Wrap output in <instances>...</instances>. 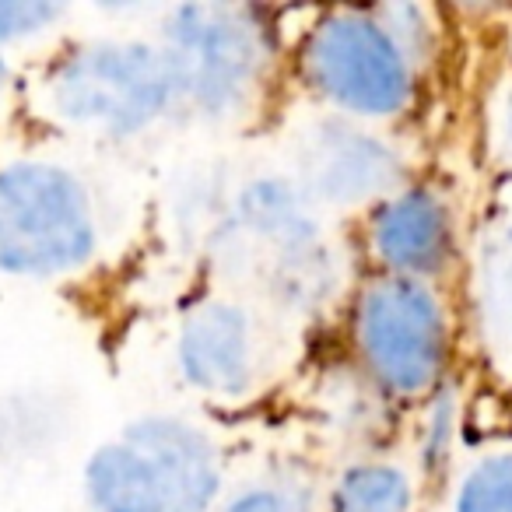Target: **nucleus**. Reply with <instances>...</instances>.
Segmentation results:
<instances>
[{"mask_svg": "<svg viewBox=\"0 0 512 512\" xmlns=\"http://www.w3.org/2000/svg\"><path fill=\"white\" fill-rule=\"evenodd\" d=\"M295 179L309 204L320 207H362L372 200H390L404 179L397 151L383 137L358 127L351 116H309L288 137Z\"/></svg>", "mask_w": 512, "mask_h": 512, "instance_id": "obj_8", "label": "nucleus"}, {"mask_svg": "<svg viewBox=\"0 0 512 512\" xmlns=\"http://www.w3.org/2000/svg\"><path fill=\"white\" fill-rule=\"evenodd\" d=\"M176 372L211 400H242L260 390L271 369V334L253 306L232 295H204L179 316Z\"/></svg>", "mask_w": 512, "mask_h": 512, "instance_id": "obj_9", "label": "nucleus"}, {"mask_svg": "<svg viewBox=\"0 0 512 512\" xmlns=\"http://www.w3.org/2000/svg\"><path fill=\"white\" fill-rule=\"evenodd\" d=\"M64 15V4H50V0H0V50L43 36Z\"/></svg>", "mask_w": 512, "mask_h": 512, "instance_id": "obj_14", "label": "nucleus"}, {"mask_svg": "<svg viewBox=\"0 0 512 512\" xmlns=\"http://www.w3.org/2000/svg\"><path fill=\"white\" fill-rule=\"evenodd\" d=\"M456 512H512V453L484 456L463 477Z\"/></svg>", "mask_w": 512, "mask_h": 512, "instance_id": "obj_13", "label": "nucleus"}, {"mask_svg": "<svg viewBox=\"0 0 512 512\" xmlns=\"http://www.w3.org/2000/svg\"><path fill=\"white\" fill-rule=\"evenodd\" d=\"M330 512H411V481L393 463H355L337 477Z\"/></svg>", "mask_w": 512, "mask_h": 512, "instance_id": "obj_11", "label": "nucleus"}, {"mask_svg": "<svg viewBox=\"0 0 512 512\" xmlns=\"http://www.w3.org/2000/svg\"><path fill=\"white\" fill-rule=\"evenodd\" d=\"M102 249V214L85 176L53 158L0 165V274L50 281L78 274Z\"/></svg>", "mask_w": 512, "mask_h": 512, "instance_id": "obj_5", "label": "nucleus"}, {"mask_svg": "<svg viewBox=\"0 0 512 512\" xmlns=\"http://www.w3.org/2000/svg\"><path fill=\"white\" fill-rule=\"evenodd\" d=\"M505 148L512 155V99H509V109H505Z\"/></svg>", "mask_w": 512, "mask_h": 512, "instance_id": "obj_16", "label": "nucleus"}, {"mask_svg": "<svg viewBox=\"0 0 512 512\" xmlns=\"http://www.w3.org/2000/svg\"><path fill=\"white\" fill-rule=\"evenodd\" d=\"M414 57L383 8L323 15L302 43V74L351 120H386L411 106Z\"/></svg>", "mask_w": 512, "mask_h": 512, "instance_id": "obj_6", "label": "nucleus"}, {"mask_svg": "<svg viewBox=\"0 0 512 512\" xmlns=\"http://www.w3.org/2000/svg\"><path fill=\"white\" fill-rule=\"evenodd\" d=\"M11 88V60L4 57V50H0V95Z\"/></svg>", "mask_w": 512, "mask_h": 512, "instance_id": "obj_15", "label": "nucleus"}, {"mask_svg": "<svg viewBox=\"0 0 512 512\" xmlns=\"http://www.w3.org/2000/svg\"><path fill=\"white\" fill-rule=\"evenodd\" d=\"M355 344L369 376L397 397L425 393L446 358V320L425 281L379 278L355 309Z\"/></svg>", "mask_w": 512, "mask_h": 512, "instance_id": "obj_7", "label": "nucleus"}, {"mask_svg": "<svg viewBox=\"0 0 512 512\" xmlns=\"http://www.w3.org/2000/svg\"><path fill=\"white\" fill-rule=\"evenodd\" d=\"M43 102L60 127L99 141H134L183 109L169 57L144 39L78 43L50 67Z\"/></svg>", "mask_w": 512, "mask_h": 512, "instance_id": "obj_3", "label": "nucleus"}, {"mask_svg": "<svg viewBox=\"0 0 512 512\" xmlns=\"http://www.w3.org/2000/svg\"><path fill=\"white\" fill-rule=\"evenodd\" d=\"M214 512H320L313 484L292 470H271L239 484Z\"/></svg>", "mask_w": 512, "mask_h": 512, "instance_id": "obj_12", "label": "nucleus"}, {"mask_svg": "<svg viewBox=\"0 0 512 512\" xmlns=\"http://www.w3.org/2000/svg\"><path fill=\"white\" fill-rule=\"evenodd\" d=\"M369 239L393 278H425L449 256V211L432 190H400L383 200Z\"/></svg>", "mask_w": 512, "mask_h": 512, "instance_id": "obj_10", "label": "nucleus"}, {"mask_svg": "<svg viewBox=\"0 0 512 512\" xmlns=\"http://www.w3.org/2000/svg\"><path fill=\"white\" fill-rule=\"evenodd\" d=\"M207 249L221 271L256 281L288 313L320 309L337 285V260L320 228V211L288 172H253L225 186V200L207 228Z\"/></svg>", "mask_w": 512, "mask_h": 512, "instance_id": "obj_1", "label": "nucleus"}, {"mask_svg": "<svg viewBox=\"0 0 512 512\" xmlns=\"http://www.w3.org/2000/svg\"><path fill=\"white\" fill-rule=\"evenodd\" d=\"M81 484L92 512H214L225 463L204 425L148 414L88 456Z\"/></svg>", "mask_w": 512, "mask_h": 512, "instance_id": "obj_2", "label": "nucleus"}, {"mask_svg": "<svg viewBox=\"0 0 512 512\" xmlns=\"http://www.w3.org/2000/svg\"><path fill=\"white\" fill-rule=\"evenodd\" d=\"M158 46L179 88V106L207 123H235L260 102L274 64L264 11L193 0L165 8Z\"/></svg>", "mask_w": 512, "mask_h": 512, "instance_id": "obj_4", "label": "nucleus"}]
</instances>
